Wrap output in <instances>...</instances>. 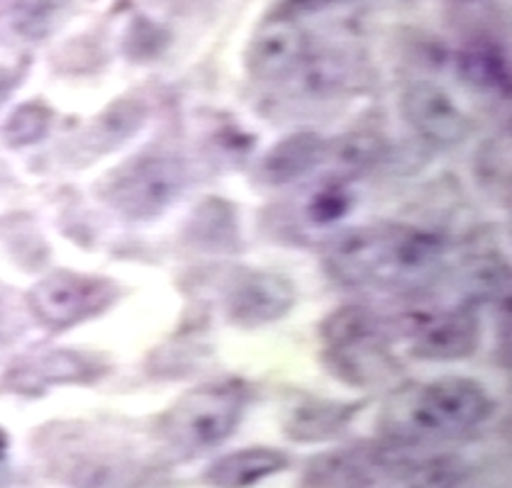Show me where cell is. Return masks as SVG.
<instances>
[{
  "label": "cell",
  "mask_w": 512,
  "mask_h": 488,
  "mask_svg": "<svg viewBox=\"0 0 512 488\" xmlns=\"http://www.w3.org/2000/svg\"><path fill=\"white\" fill-rule=\"evenodd\" d=\"M5 447H8V440H5V435L0 432V459H5Z\"/></svg>",
  "instance_id": "4316f807"
},
{
  "label": "cell",
  "mask_w": 512,
  "mask_h": 488,
  "mask_svg": "<svg viewBox=\"0 0 512 488\" xmlns=\"http://www.w3.org/2000/svg\"><path fill=\"white\" fill-rule=\"evenodd\" d=\"M339 3H349V0H278L266 15V22H298Z\"/></svg>",
  "instance_id": "d4e9b609"
},
{
  "label": "cell",
  "mask_w": 512,
  "mask_h": 488,
  "mask_svg": "<svg viewBox=\"0 0 512 488\" xmlns=\"http://www.w3.org/2000/svg\"><path fill=\"white\" fill-rule=\"evenodd\" d=\"M247 408V386L222 379L196 386L159 420V435L178 454L208 452L237 430Z\"/></svg>",
  "instance_id": "3957f363"
},
{
  "label": "cell",
  "mask_w": 512,
  "mask_h": 488,
  "mask_svg": "<svg viewBox=\"0 0 512 488\" xmlns=\"http://www.w3.org/2000/svg\"><path fill=\"white\" fill-rule=\"evenodd\" d=\"M491 413L493 398L478 381L444 376L395 393L381 415V432L388 442L403 447L461 440Z\"/></svg>",
  "instance_id": "7a4b0ae2"
},
{
  "label": "cell",
  "mask_w": 512,
  "mask_h": 488,
  "mask_svg": "<svg viewBox=\"0 0 512 488\" xmlns=\"http://www.w3.org/2000/svg\"><path fill=\"white\" fill-rule=\"evenodd\" d=\"M386 154L388 144L376 132H349L327 142L322 164H330V181L347 183L381 164Z\"/></svg>",
  "instance_id": "e0dca14e"
},
{
  "label": "cell",
  "mask_w": 512,
  "mask_h": 488,
  "mask_svg": "<svg viewBox=\"0 0 512 488\" xmlns=\"http://www.w3.org/2000/svg\"><path fill=\"white\" fill-rule=\"evenodd\" d=\"M481 323L471 305L415 318L410 325V352L430 362H454L476 352Z\"/></svg>",
  "instance_id": "ba28073f"
},
{
  "label": "cell",
  "mask_w": 512,
  "mask_h": 488,
  "mask_svg": "<svg viewBox=\"0 0 512 488\" xmlns=\"http://www.w3.org/2000/svg\"><path fill=\"white\" fill-rule=\"evenodd\" d=\"M403 115L417 135L434 147H456L471 135V120L442 86L417 81L403 93Z\"/></svg>",
  "instance_id": "9c48e42d"
},
{
  "label": "cell",
  "mask_w": 512,
  "mask_h": 488,
  "mask_svg": "<svg viewBox=\"0 0 512 488\" xmlns=\"http://www.w3.org/2000/svg\"><path fill=\"white\" fill-rule=\"evenodd\" d=\"M296 303V288L274 271H237L225 286V315L239 327L271 325L288 315Z\"/></svg>",
  "instance_id": "52a82bcc"
},
{
  "label": "cell",
  "mask_w": 512,
  "mask_h": 488,
  "mask_svg": "<svg viewBox=\"0 0 512 488\" xmlns=\"http://www.w3.org/2000/svg\"><path fill=\"white\" fill-rule=\"evenodd\" d=\"M54 8H57V0H20L13 15L20 35L30 37V40H40L47 35Z\"/></svg>",
  "instance_id": "cb8c5ba5"
},
{
  "label": "cell",
  "mask_w": 512,
  "mask_h": 488,
  "mask_svg": "<svg viewBox=\"0 0 512 488\" xmlns=\"http://www.w3.org/2000/svg\"><path fill=\"white\" fill-rule=\"evenodd\" d=\"M459 74L478 91L508 93L510 66L505 54L495 44L478 42L459 54Z\"/></svg>",
  "instance_id": "d6986e66"
},
{
  "label": "cell",
  "mask_w": 512,
  "mask_h": 488,
  "mask_svg": "<svg viewBox=\"0 0 512 488\" xmlns=\"http://www.w3.org/2000/svg\"><path fill=\"white\" fill-rule=\"evenodd\" d=\"M118 298V286L110 279L57 271L30 291V310L42 325L66 330L105 313Z\"/></svg>",
  "instance_id": "8992f818"
},
{
  "label": "cell",
  "mask_w": 512,
  "mask_h": 488,
  "mask_svg": "<svg viewBox=\"0 0 512 488\" xmlns=\"http://www.w3.org/2000/svg\"><path fill=\"white\" fill-rule=\"evenodd\" d=\"M291 467V457L274 447H247L210 464L203 484L210 488H252Z\"/></svg>",
  "instance_id": "4fadbf2b"
},
{
  "label": "cell",
  "mask_w": 512,
  "mask_h": 488,
  "mask_svg": "<svg viewBox=\"0 0 512 488\" xmlns=\"http://www.w3.org/2000/svg\"><path fill=\"white\" fill-rule=\"evenodd\" d=\"M157 35H159V30H154L152 22H147V20L137 22V25L130 30V37H127V52L130 54L142 52L144 57H147L149 47H159V44L152 42V37H157Z\"/></svg>",
  "instance_id": "484cf974"
},
{
  "label": "cell",
  "mask_w": 512,
  "mask_h": 488,
  "mask_svg": "<svg viewBox=\"0 0 512 488\" xmlns=\"http://www.w3.org/2000/svg\"><path fill=\"white\" fill-rule=\"evenodd\" d=\"M103 366L91 362L79 352L59 349V352H47L40 357L22 359L18 366L5 374V384L18 393L37 396L44 388L59 384H88L103 374Z\"/></svg>",
  "instance_id": "30bf717a"
},
{
  "label": "cell",
  "mask_w": 512,
  "mask_h": 488,
  "mask_svg": "<svg viewBox=\"0 0 512 488\" xmlns=\"http://www.w3.org/2000/svg\"><path fill=\"white\" fill-rule=\"evenodd\" d=\"M54 113L49 105L42 101L22 103L13 115H10L8 122L3 127L5 142L10 147H30V144H37L52 127Z\"/></svg>",
  "instance_id": "44dd1931"
},
{
  "label": "cell",
  "mask_w": 512,
  "mask_h": 488,
  "mask_svg": "<svg viewBox=\"0 0 512 488\" xmlns=\"http://www.w3.org/2000/svg\"><path fill=\"white\" fill-rule=\"evenodd\" d=\"M327 140L317 132H293L283 137L261 159V179L271 186H288L315 171L325 159Z\"/></svg>",
  "instance_id": "5bb4252c"
},
{
  "label": "cell",
  "mask_w": 512,
  "mask_h": 488,
  "mask_svg": "<svg viewBox=\"0 0 512 488\" xmlns=\"http://www.w3.org/2000/svg\"><path fill=\"white\" fill-rule=\"evenodd\" d=\"M308 57V40L296 22H266L247 52V66L256 79H291Z\"/></svg>",
  "instance_id": "8fae6325"
},
{
  "label": "cell",
  "mask_w": 512,
  "mask_h": 488,
  "mask_svg": "<svg viewBox=\"0 0 512 488\" xmlns=\"http://www.w3.org/2000/svg\"><path fill=\"white\" fill-rule=\"evenodd\" d=\"M322 340L327 349L352 345L356 340L383 335L381 318L366 305H342L322 320Z\"/></svg>",
  "instance_id": "ffe728a7"
},
{
  "label": "cell",
  "mask_w": 512,
  "mask_h": 488,
  "mask_svg": "<svg viewBox=\"0 0 512 488\" xmlns=\"http://www.w3.org/2000/svg\"><path fill=\"white\" fill-rule=\"evenodd\" d=\"M439 488H456V484H447V486H439Z\"/></svg>",
  "instance_id": "83f0119b"
},
{
  "label": "cell",
  "mask_w": 512,
  "mask_h": 488,
  "mask_svg": "<svg viewBox=\"0 0 512 488\" xmlns=\"http://www.w3.org/2000/svg\"><path fill=\"white\" fill-rule=\"evenodd\" d=\"M366 403H342L330 398H303L291 408L283 430L293 442H325L337 437Z\"/></svg>",
  "instance_id": "9a60e30c"
},
{
  "label": "cell",
  "mask_w": 512,
  "mask_h": 488,
  "mask_svg": "<svg viewBox=\"0 0 512 488\" xmlns=\"http://www.w3.org/2000/svg\"><path fill=\"white\" fill-rule=\"evenodd\" d=\"M408 447L352 445L317 454L303 469L300 488H393L408 476Z\"/></svg>",
  "instance_id": "5b68a950"
},
{
  "label": "cell",
  "mask_w": 512,
  "mask_h": 488,
  "mask_svg": "<svg viewBox=\"0 0 512 488\" xmlns=\"http://www.w3.org/2000/svg\"><path fill=\"white\" fill-rule=\"evenodd\" d=\"M144 115H147V110H144V105H139L137 101L115 103L113 108H108L103 115H100L96 125L100 142H103L105 147H110V144L127 140V137L135 135L139 130Z\"/></svg>",
  "instance_id": "7402d4cb"
},
{
  "label": "cell",
  "mask_w": 512,
  "mask_h": 488,
  "mask_svg": "<svg viewBox=\"0 0 512 488\" xmlns=\"http://www.w3.org/2000/svg\"><path fill=\"white\" fill-rule=\"evenodd\" d=\"M325 364L330 366L332 374L354 386H369L376 381L386 379L398 366L388 354V345L383 335L356 340L352 345L327 349Z\"/></svg>",
  "instance_id": "2e32d148"
},
{
  "label": "cell",
  "mask_w": 512,
  "mask_h": 488,
  "mask_svg": "<svg viewBox=\"0 0 512 488\" xmlns=\"http://www.w3.org/2000/svg\"><path fill=\"white\" fill-rule=\"evenodd\" d=\"M308 205V218L310 223L317 227L335 225L352 208V198L347 193V183L339 181H327L320 191L310 196Z\"/></svg>",
  "instance_id": "603a6c76"
},
{
  "label": "cell",
  "mask_w": 512,
  "mask_h": 488,
  "mask_svg": "<svg viewBox=\"0 0 512 488\" xmlns=\"http://www.w3.org/2000/svg\"><path fill=\"white\" fill-rule=\"evenodd\" d=\"M186 188V164L169 152H144L110 171L100 198L127 220H152Z\"/></svg>",
  "instance_id": "277c9868"
},
{
  "label": "cell",
  "mask_w": 512,
  "mask_h": 488,
  "mask_svg": "<svg viewBox=\"0 0 512 488\" xmlns=\"http://www.w3.org/2000/svg\"><path fill=\"white\" fill-rule=\"evenodd\" d=\"M444 240L410 225H366L344 232L325 254V271L349 288H415L442 269Z\"/></svg>",
  "instance_id": "6da1fadb"
},
{
  "label": "cell",
  "mask_w": 512,
  "mask_h": 488,
  "mask_svg": "<svg viewBox=\"0 0 512 488\" xmlns=\"http://www.w3.org/2000/svg\"><path fill=\"white\" fill-rule=\"evenodd\" d=\"M188 237L196 247L208 249V252L237 249L239 235L232 205L220 201V198H210V201L200 203V208L188 223Z\"/></svg>",
  "instance_id": "ac0fdd59"
},
{
  "label": "cell",
  "mask_w": 512,
  "mask_h": 488,
  "mask_svg": "<svg viewBox=\"0 0 512 488\" xmlns=\"http://www.w3.org/2000/svg\"><path fill=\"white\" fill-rule=\"evenodd\" d=\"M69 484L74 488H164V471L139 464L120 454H91L71 464Z\"/></svg>",
  "instance_id": "7c38bea8"
}]
</instances>
